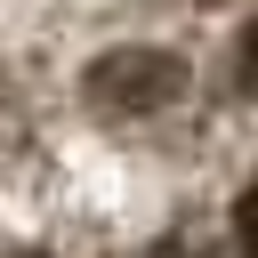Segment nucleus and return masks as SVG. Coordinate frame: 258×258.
Listing matches in <instances>:
<instances>
[{
    "mask_svg": "<svg viewBox=\"0 0 258 258\" xmlns=\"http://www.w3.org/2000/svg\"><path fill=\"white\" fill-rule=\"evenodd\" d=\"M169 89H177V64H169V56H153V48H129V56H105V64L89 73V97H97V105H129V113L161 105Z\"/></svg>",
    "mask_w": 258,
    "mask_h": 258,
    "instance_id": "nucleus-1",
    "label": "nucleus"
},
{
    "mask_svg": "<svg viewBox=\"0 0 258 258\" xmlns=\"http://www.w3.org/2000/svg\"><path fill=\"white\" fill-rule=\"evenodd\" d=\"M234 81L258 97V24H250V32H242V48H234Z\"/></svg>",
    "mask_w": 258,
    "mask_h": 258,
    "instance_id": "nucleus-3",
    "label": "nucleus"
},
{
    "mask_svg": "<svg viewBox=\"0 0 258 258\" xmlns=\"http://www.w3.org/2000/svg\"><path fill=\"white\" fill-rule=\"evenodd\" d=\"M234 242L258 258V185H242V202H234Z\"/></svg>",
    "mask_w": 258,
    "mask_h": 258,
    "instance_id": "nucleus-2",
    "label": "nucleus"
}]
</instances>
